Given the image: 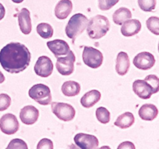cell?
Masks as SVG:
<instances>
[{
  "label": "cell",
  "instance_id": "1",
  "mask_svg": "<svg viewBox=\"0 0 159 149\" xmlns=\"http://www.w3.org/2000/svg\"><path fill=\"white\" fill-rule=\"evenodd\" d=\"M31 54L23 43L11 42L0 51V64L5 71L17 74L24 71L30 63Z\"/></svg>",
  "mask_w": 159,
  "mask_h": 149
},
{
  "label": "cell",
  "instance_id": "2",
  "mask_svg": "<svg viewBox=\"0 0 159 149\" xmlns=\"http://www.w3.org/2000/svg\"><path fill=\"white\" fill-rule=\"evenodd\" d=\"M87 34L91 39L97 40L103 37L110 28V23L105 16L96 15L89 21Z\"/></svg>",
  "mask_w": 159,
  "mask_h": 149
},
{
  "label": "cell",
  "instance_id": "3",
  "mask_svg": "<svg viewBox=\"0 0 159 149\" xmlns=\"http://www.w3.org/2000/svg\"><path fill=\"white\" fill-rule=\"evenodd\" d=\"M89 20L82 13H76L71 17L65 27V34L75 43L76 37L83 33L88 25Z\"/></svg>",
  "mask_w": 159,
  "mask_h": 149
},
{
  "label": "cell",
  "instance_id": "4",
  "mask_svg": "<svg viewBox=\"0 0 159 149\" xmlns=\"http://www.w3.org/2000/svg\"><path fill=\"white\" fill-rule=\"evenodd\" d=\"M29 96L42 106L49 105L52 100L51 89L43 84H36L29 90Z\"/></svg>",
  "mask_w": 159,
  "mask_h": 149
},
{
  "label": "cell",
  "instance_id": "5",
  "mask_svg": "<svg viewBox=\"0 0 159 149\" xmlns=\"http://www.w3.org/2000/svg\"><path fill=\"white\" fill-rule=\"evenodd\" d=\"M82 59L85 65L91 68H98L103 62V55L99 50L92 47H85L82 52Z\"/></svg>",
  "mask_w": 159,
  "mask_h": 149
},
{
  "label": "cell",
  "instance_id": "6",
  "mask_svg": "<svg viewBox=\"0 0 159 149\" xmlns=\"http://www.w3.org/2000/svg\"><path fill=\"white\" fill-rule=\"evenodd\" d=\"M51 110L58 119L65 122L72 120L75 116V110L74 107L65 102H52Z\"/></svg>",
  "mask_w": 159,
  "mask_h": 149
},
{
  "label": "cell",
  "instance_id": "7",
  "mask_svg": "<svg viewBox=\"0 0 159 149\" xmlns=\"http://www.w3.org/2000/svg\"><path fill=\"white\" fill-rule=\"evenodd\" d=\"M75 62V56L70 50L65 57H57L56 68L62 75H70L74 71V64Z\"/></svg>",
  "mask_w": 159,
  "mask_h": 149
},
{
  "label": "cell",
  "instance_id": "8",
  "mask_svg": "<svg viewBox=\"0 0 159 149\" xmlns=\"http://www.w3.org/2000/svg\"><path fill=\"white\" fill-rule=\"evenodd\" d=\"M20 128V124L16 116L12 113L4 114L0 119V130L7 135L16 133Z\"/></svg>",
  "mask_w": 159,
  "mask_h": 149
},
{
  "label": "cell",
  "instance_id": "9",
  "mask_svg": "<svg viewBox=\"0 0 159 149\" xmlns=\"http://www.w3.org/2000/svg\"><path fill=\"white\" fill-rule=\"evenodd\" d=\"M54 65L51 58L48 56H40L34 65L36 74L43 78H47L53 72Z\"/></svg>",
  "mask_w": 159,
  "mask_h": 149
},
{
  "label": "cell",
  "instance_id": "10",
  "mask_svg": "<svg viewBox=\"0 0 159 149\" xmlns=\"http://www.w3.org/2000/svg\"><path fill=\"white\" fill-rule=\"evenodd\" d=\"M74 141L76 145L82 149H96L99 147V140L94 135L77 133L75 136Z\"/></svg>",
  "mask_w": 159,
  "mask_h": 149
},
{
  "label": "cell",
  "instance_id": "11",
  "mask_svg": "<svg viewBox=\"0 0 159 149\" xmlns=\"http://www.w3.org/2000/svg\"><path fill=\"white\" fill-rule=\"evenodd\" d=\"M134 66L138 69H151L155 64V58L151 53L144 51L137 54L133 61Z\"/></svg>",
  "mask_w": 159,
  "mask_h": 149
},
{
  "label": "cell",
  "instance_id": "12",
  "mask_svg": "<svg viewBox=\"0 0 159 149\" xmlns=\"http://www.w3.org/2000/svg\"><path fill=\"white\" fill-rule=\"evenodd\" d=\"M39 110L34 106H26L23 107L20 113V118L23 124L26 125H32L38 120Z\"/></svg>",
  "mask_w": 159,
  "mask_h": 149
},
{
  "label": "cell",
  "instance_id": "13",
  "mask_svg": "<svg viewBox=\"0 0 159 149\" xmlns=\"http://www.w3.org/2000/svg\"><path fill=\"white\" fill-rule=\"evenodd\" d=\"M133 91L137 96L143 99H150L152 94H154L153 88H152V86L145 80H141V79H138L134 82Z\"/></svg>",
  "mask_w": 159,
  "mask_h": 149
},
{
  "label": "cell",
  "instance_id": "14",
  "mask_svg": "<svg viewBox=\"0 0 159 149\" xmlns=\"http://www.w3.org/2000/svg\"><path fill=\"white\" fill-rule=\"evenodd\" d=\"M47 46L56 57L66 55L70 51V47L66 41L63 40H54L48 41Z\"/></svg>",
  "mask_w": 159,
  "mask_h": 149
},
{
  "label": "cell",
  "instance_id": "15",
  "mask_svg": "<svg viewBox=\"0 0 159 149\" xmlns=\"http://www.w3.org/2000/svg\"><path fill=\"white\" fill-rule=\"evenodd\" d=\"M18 23L20 30L25 35L30 34L32 30V23L30 12L26 8H23L18 13Z\"/></svg>",
  "mask_w": 159,
  "mask_h": 149
},
{
  "label": "cell",
  "instance_id": "16",
  "mask_svg": "<svg viewBox=\"0 0 159 149\" xmlns=\"http://www.w3.org/2000/svg\"><path fill=\"white\" fill-rule=\"evenodd\" d=\"M141 23L138 20H126L121 26V34L124 37H132L141 31Z\"/></svg>",
  "mask_w": 159,
  "mask_h": 149
},
{
  "label": "cell",
  "instance_id": "17",
  "mask_svg": "<svg viewBox=\"0 0 159 149\" xmlns=\"http://www.w3.org/2000/svg\"><path fill=\"white\" fill-rule=\"evenodd\" d=\"M72 9L73 4L71 0H60L56 5L54 14L59 20H65L70 15Z\"/></svg>",
  "mask_w": 159,
  "mask_h": 149
},
{
  "label": "cell",
  "instance_id": "18",
  "mask_svg": "<svg viewBox=\"0 0 159 149\" xmlns=\"http://www.w3.org/2000/svg\"><path fill=\"white\" fill-rule=\"evenodd\" d=\"M130 58L126 52L121 51L117 54L116 62V71L120 75H125L130 68Z\"/></svg>",
  "mask_w": 159,
  "mask_h": 149
},
{
  "label": "cell",
  "instance_id": "19",
  "mask_svg": "<svg viewBox=\"0 0 159 149\" xmlns=\"http://www.w3.org/2000/svg\"><path fill=\"white\" fill-rule=\"evenodd\" d=\"M158 113V110L154 104L147 103L144 104L141 106V108L139 109V114L140 117L143 120H148L152 121L155 120L157 117Z\"/></svg>",
  "mask_w": 159,
  "mask_h": 149
},
{
  "label": "cell",
  "instance_id": "20",
  "mask_svg": "<svg viewBox=\"0 0 159 149\" xmlns=\"http://www.w3.org/2000/svg\"><path fill=\"white\" fill-rule=\"evenodd\" d=\"M101 99L100 92L96 89L91 90L88 93H85L82 98H81V104L85 108H90L93 106L95 104L97 103Z\"/></svg>",
  "mask_w": 159,
  "mask_h": 149
},
{
  "label": "cell",
  "instance_id": "21",
  "mask_svg": "<svg viewBox=\"0 0 159 149\" xmlns=\"http://www.w3.org/2000/svg\"><path fill=\"white\" fill-rule=\"evenodd\" d=\"M134 116L130 112H126L116 118L114 125L121 129H127L134 124Z\"/></svg>",
  "mask_w": 159,
  "mask_h": 149
},
{
  "label": "cell",
  "instance_id": "22",
  "mask_svg": "<svg viewBox=\"0 0 159 149\" xmlns=\"http://www.w3.org/2000/svg\"><path fill=\"white\" fill-rule=\"evenodd\" d=\"M80 91V85L75 81H67L61 86L62 93L68 97L77 96L79 94Z\"/></svg>",
  "mask_w": 159,
  "mask_h": 149
},
{
  "label": "cell",
  "instance_id": "23",
  "mask_svg": "<svg viewBox=\"0 0 159 149\" xmlns=\"http://www.w3.org/2000/svg\"><path fill=\"white\" fill-rule=\"evenodd\" d=\"M131 12L126 7L119 8L113 14V20L116 25H122L126 20L131 19Z\"/></svg>",
  "mask_w": 159,
  "mask_h": 149
},
{
  "label": "cell",
  "instance_id": "24",
  "mask_svg": "<svg viewBox=\"0 0 159 149\" xmlns=\"http://www.w3.org/2000/svg\"><path fill=\"white\" fill-rule=\"evenodd\" d=\"M37 32L42 38L48 39L53 37L54 29H53V27L49 23H41L37 25Z\"/></svg>",
  "mask_w": 159,
  "mask_h": 149
},
{
  "label": "cell",
  "instance_id": "25",
  "mask_svg": "<svg viewBox=\"0 0 159 149\" xmlns=\"http://www.w3.org/2000/svg\"><path fill=\"white\" fill-rule=\"evenodd\" d=\"M96 116L101 124H107L110 120V113L107 108L100 106L96 111Z\"/></svg>",
  "mask_w": 159,
  "mask_h": 149
},
{
  "label": "cell",
  "instance_id": "26",
  "mask_svg": "<svg viewBox=\"0 0 159 149\" xmlns=\"http://www.w3.org/2000/svg\"><path fill=\"white\" fill-rule=\"evenodd\" d=\"M146 25L149 30L155 35H159V18L157 16H151L146 21Z\"/></svg>",
  "mask_w": 159,
  "mask_h": 149
},
{
  "label": "cell",
  "instance_id": "27",
  "mask_svg": "<svg viewBox=\"0 0 159 149\" xmlns=\"http://www.w3.org/2000/svg\"><path fill=\"white\" fill-rule=\"evenodd\" d=\"M156 0H138V6L144 12H152L156 7Z\"/></svg>",
  "mask_w": 159,
  "mask_h": 149
},
{
  "label": "cell",
  "instance_id": "28",
  "mask_svg": "<svg viewBox=\"0 0 159 149\" xmlns=\"http://www.w3.org/2000/svg\"><path fill=\"white\" fill-rule=\"evenodd\" d=\"M144 80L153 88L154 94L158 93L159 91V79L158 76L155 74H149V75L146 76Z\"/></svg>",
  "mask_w": 159,
  "mask_h": 149
},
{
  "label": "cell",
  "instance_id": "29",
  "mask_svg": "<svg viewBox=\"0 0 159 149\" xmlns=\"http://www.w3.org/2000/svg\"><path fill=\"white\" fill-rule=\"evenodd\" d=\"M7 148L9 149H16V148H20V149H27L28 146L26 143L24 141L19 138H16V139L12 140L9 142V145L7 146Z\"/></svg>",
  "mask_w": 159,
  "mask_h": 149
},
{
  "label": "cell",
  "instance_id": "30",
  "mask_svg": "<svg viewBox=\"0 0 159 149\" xmlns=\"http://www.w3.org/2000/svg\"><path fill=\"white\" fill-rule=\"evenodd\" d=\"M120 0H99V8L102 11H107L117 4Z\"/></svg>",
  "mask_w": 159,
  "mask_h": 149
},
{
  "label": "cell",
  "instance_id": "31",
  "mask_svg": "<svg viewBox=\"0 0 159 149\" xmlns=\"http://www.w3.org/2000/svg\"><path fill=\"white\" fill-rule=\"evenodd\" d=\"M11 104V98L6 93L0 94V112L7 110Z\"/></svg>",
  "mask_w": 159,
  "mask_h": 149
},
{
  "label": "cell",
  "instance_id": "32",
  "mask_svg": "<svg viewBox=\"0 0 159 149\" xmlns=\"http://www.w3.org/2000/svg\"><path fill=\"white\" fill-rule=\"evenodd\" d=\"M37 149H53L54 148V144L51 140L48 139V138H43L39 141L38 144L37 146Z\"/></svg>",
  "mask_w": 159,
  "mask_h": 149
},
{
  "label": "cell",
  "instance_id": "33",
  "mask_svg": "<svg viewBox=\"0 0 159 149\" xmlns=\"http://www.w3.org/2000/svg\"><path fill=\"white\" fill-rule=\"evenodd\" d=\"M121 148L134 149L135 146L134 144L132 142H130V141H125V142H123L122 144H120L119 146H118V149H121Z\"/></svg>",
  "mask_w": 159,
  "mask_h": 149
},
{
  "label": "cell",
  "instance_id": "34",
  "mask_svg": "<svg viewBox=\"0 0 159 149\" xmlns=\"http://www.w3.org/2000/svg\"><path fill=\"white\" fill-rule=\"evenodd\" d=\"M6 14V9H5L4 6L2 3H0V20H2Z\"/></svg>",
  "mask_w": 159,
  "mask_h": 149
},
{
  "label": "cell",
  "instance_id": "35",
  "mask_svg": "<svg viewBox=\"0 0 159 149\" xmlns=\"http://www.w3.org/2000/svg\"><path fill=\"white\" fill-rule=\"evenodd\" d=\"M4 81H5L4 74H3L2 73V71H0V84L2 83V82H4Z\"/></svg>",
  "mask_w": 159,
  "mask_h": 149
},
{
  "label": "cell",
  "instance_id": "36",
  "mask_svg": "<svg viewBox=\"0 0 159 149\" xmlns=\"http://www.w3.org/2000/svg\"><path fill=\"white\" fill-rule=\"evenodd\" d=\"M12 1L15 3H21V2H23L24 0H12Z\"/></svg>",
  "mask_w": 159,
  "mask_h": 149
}]
</instances>
